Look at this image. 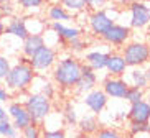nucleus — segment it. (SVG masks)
I'll use <instances>...</instances> for the list:
<instances>
[{
	"mask_svg": "<svg viewBox=\"0 0 150 138\" xmlns=\"http://www.w3.org/2000/svg\"><path fill=\"white\" fill-rule=\"evenodd\" d=\"M66 45L69 46V49L71 51H74V53H79V51H83V49L86 48V43L81 40V36L79 38H74V40H71V41H68Z\"/></svg>",
	"mask_w": 150,
	"mask_h": 138,
	"instance_id": "33",
	"label": "nucleus"
},
{
	"mask_svg": "<svg viewBox=\"0 0 150 138\" xmlns=\"http://www.w3.org/2000/svg\"><path fill=\"white\" fill-rule=\"evenodd\" d=\"M7 2H12V0H0V4H7Z\"/></svg>",
	"mask_w": 150,
	"mask_h": 138,
	"instance_id": "40",
	"label": "nucleus"
},
{
	"mask_svg": "<svg viewBox=\"0 0 150 138\" xmlns=\"http://www.w3.org/2000/svg\"><path fill=\"white\" fill-rule=\"evenodd\" d=\"M122 58L127 67H142L150 62V48L145 41H130L122 48Z\"/></svg>",
	"mask_w": 150,
	"mask_h": 138,
	"instance_id": "4",
	"label": "nucleus"
},
{
	"mask_svg": "<svg viewBox=\"0 0 150 138\" xmlns=\"http://www.w3.org/2000/svg\"><path fill=\"white\" fill-rule=\"evenodd\" d=\"M50 30L58 36V40H63L64 43H68V41H71V40H74V38H79L81 36L79 28L68 27V25H64V23H58V22L50 23Z\"/></svg>",
	"mask_w": 150,
	"mask_h": 138,
	"instance_id": "17",
	"label": "nucleus"
},
{
	"mask_svg": "<svg viewBox=\"0 0 150 138\" xmlns=\"http://www.w3.org/2000/svg\"><path fill=\"white\" fill-rule=\"evenodd\" d=\"M7 113H8V120L12 122V125H13L18 132H22L23 128H27L28 125L33 123V120H31L30 113L27 112L25 105L20 104L18 100L10 102L8 109H7Z\"/></svg>",
	"mask_w": 150,
	"mask_h": 138,
	"instance_id": "7",
	"label": "nucleus"
},
{
	"mask_svg": "<svg viewBox=\"0 0 150 138\" xmlns=\"http://www.w3.org/2000/svg\"><path fill=\"white\" fill-rule=\"evenodd\" d=\"M78 128L84 137H94L97 133V130L101 128V123L97 120V115L91 113V115H83L81 118H78Z\"/></svg>",
	"mask_w": 150,
	"mask_h": 138,
	"instance_id": "19",
	"label": "nucleus"
},
{
	"mask_svg": "<svg viewBox=\"0 0 150 138\" xmlns=\"http://www.w3.org/2000/svg\"><path fill=\"white\" fill-rule=\"evenodd\" d=\"M4 35L15 36L17 40L23 41L28 35H30V31H28V28H27V20L23 17H17V15H15V17L8 22V25H5Z\"/></svg>",
	"mask_w": 150,
	"mask_h": 138,
	"instance_id": "15",
	"label": "nucleus"
},
{
	"mask_svg": "<svg viewBox=\"0 0 150 138\" xmlns=\"http://www.w3.org/2000/svg\"><path fill=\"white\" fill-rule=\"evenodd\" d=\"M0 137L4 138H18L20 132L15 128L10 120H0Z\"/></svg>",
	"mask_w": 150,
	"mask_h": 138,
	"instance_id": "24",
	"label": "nucleus"
},
{
	"mask_svg": "<svg viewBox=\"0 0 150 138\" xmlns=\"http://www.w3.org/2000/svg\"><path fill=\"white\" fill-rule=\"evenodd\" d=\"M127 118L134 123H150V104L147 100L130 104L127 110Z\"/></svg>",
	"mask_w": 150,
	"mask_h": 138,
	"instance_id": "13",
	"label": "nucleus"
},
{
	"mask_svg": "<svg viewBox=\"0 0 150 138\" xmlns=\"http://www.w3.org/2000/svg\"><path fill=\"white\" fill-rule=\"evenodd\" d=\"M20 137L22 138H43V130H41L40 123H31L20 132Z\"/></svg>",
	"mask_w": 150,
	"mask_h": 138,
	"instance_id": "26",
	"label": "nucleus"
},
{
	"mask_svg": "<svg viewBox=\"0 0 150 138\" xmlns=\"http://www.w3.org/2000/svg\"><path fill=\"white\" fill-rule=\"evenodd\" d=\"M5 33V22H4V17L0 15V36Z\"/></svg>",
	"mask_w": 150,
	"mask_h": 138,
	"instance_id": "37",
	"label": "nucleus"
},
{
	"mask_svg": "<svg viewBox=\"0 0 150 138\" xmlns=\"http://www.w3.org/2000/svg\"><path fill=\"white\" fill-rule=\"evenodd\" d=\"M59 5L64 7L71 15L81 13L86 10V0H59Z\"/></svg>",
	"mask_w": 150,
	"mask_h": 138,
	"instance_id": "22",
	"label": "nucleus"
},
{
	"mask_svg": "<svg viewBox=\"0 0 150 138\" xmlns=\"http://www.w3.org/2000/svg\"><path fill=\"white\" fill-rule=\"evenodd\" d=\"M10 67H12V64H10V59L7 58V56H4V54H0V82H4L5 77H7V74H8Z\"/></svg>",
	"mask_w": 150,
	"mask_h": 138,
	"instance_id": "30",
	"label": "nucleus"
},
{
	"mask_svg": "<svg viewBox=\"0 0 150 138\" xmlns=\"http://www.w3.org/2000/svg\"><path fill=\"white\" fill-rule=\"evenodd\" d=\"M109 0H86V8H89L91 12H96V10H102L107 5Z\"/></svg>",
	"mask_w": 150,
	"mask_h": 138,
	"instance_id": "32",
	"label": "nucleus"
},
{
	"mask_svg": "<svg viewBox=\"0 0 150 138\" xmlns=\"http://www.w3.org/2000/svg\"><path fill=\"white\" fill-rule=\"evenodd\" d=\"M106 71L109 72V76L124 77V74L129 71V67L125 64V61H124L122 54L120 53H110L109 54V59H107V64H106Z\"/></svg>",
	"mask_w": 150,
	"mask_h": 138,
	"instance_id": "16",
	"label": "nucleus"
},
{
	"mask_svg": "<svg viewBox=\"0 0 150 138\" xmlns=\"http://www.w3.org/2000/svg\"><path fill=\"white\" fill-rule=\"evenodd\" d=\"M109 54L110 53H104V51H89L86 53V64H88L93 71H102V69H106V64H107V59H109Z\"/></svg>",
	"mask_w": 150,
	"mask_h": 138,
	"instance_id": "20",
	"label": "nucleus"
},
{
	"mask_svg": "<svg viewBox=\"0 0 150 138\" xmlns=\"http://www.w3.org/2000/svg\"><path fill=\"white\" fill-rule=\"evenodd\" d=\"M83 138H94V137H83Z\"/></svg>",
	"mask_w": 150,
	"mask_h": 138,
	"instance_id": "41",
	"label": "nucleus"
},
{
	"mask_svg": "<svg viewBox=\"0 0 150 138\" xmlns=\"http://www.w3.org/2000/svg\"><path fill=\"white\" fill-rule=\"evenodd\" d=\"M114 23H115L114 18L110 17L104 8L96 10V12H91V15H89V28H91V31H93V35L101 36V38Z\"/></svg>",
	"mask_w": 150,
	"mask_h": 138,
	"instance_id": "8",
	"label": "nucleus"
},
{
	"mask_svg": "<svg viewBox=\"0 0 150 138\" xmlns=\"http://www.w3.org/2000/svg\"><path fill=\"white\" fill-rule=\"evenodd\" d=\"M63 118H64V122L69 127H74L78 123V113H76V109L73 102H66V105L63 109Z\"/></svg>",
	"mask_w": 150,
	"mask_h": 138,
	"instance_id": "23",
	"label": "nucleus"
},
{
	"mask_svg": "<svg viewBox=\"0 0 150 138\" xmlns=\"http://www.w3.org/2000/svg\"><path fill=\"white\" fill-rule=\"evenodd\" d=\"M130 10V22L129 28H135V30H144L150 27V5L142 0H135L129 7Z\"/></svg>",
	"mask_w": 150,
	"mask_h": 138,
	"instance_id": "6",
	"label": "nucleus"
},
{
	"mask_svg": "<svg viewBox=\"0 0 150 138\" xmlns=\"http://www.w3.org/2000/svg\"><path fill=\"white\" fill-rule=\"evenodd\" d=\"M35 77H36V72L28 64V58L22 56L17 64L10 67L4 84L10 92H27V90H30L31 82H33Z\"/></svg>",
	"mask_w": 150,
	"mask_h": 138,
	"instance_id": "2",
	"label": "nucleus"
},
{
	"mask_svg": "<svg viewBox=\"0 0 150 138\" xmlns=\"http://www.w3.org/2000/svg\"><path fill=\"white\" fill-rule=\"evenodd\" d=\"M45 43V35L43 33H30V35L22 41V56L31 58L36 51H40Z\"/></svg>",
	"mask_w": 150,
	"mask_h": 138,
	"instance_id": "14",
	"label": "nucleus"
},
{
	"mask_svg": "<svg viewBox=\"0 0 150 138\" xmlns=\"http://www.w3.org/2000/svg\"><path fill=\"white\" fill-rule=\"evenodd\" d=\"M10 99H12V94H10V90L7 89L5 85H0V104L8 102Z\"/></svg>",
	"mask_w": 150,
	"mask_h": 138,
	"instance_id": "35",
	"label": "nucleus"
},
{
	"mask_svg": "<svg viewBox=\"0 0 150 138\" xmlns=\"http://www.w3.org/2000/svg\"><path fill=\"white\" fill-rule=\"evenodd\" d=\"M145 74H147V79H149V87H150V62L149 64H145Z\"/></svg>",
	"mask_w": 150,
	"mask_h": 138,
	"instance_id": "38",
	"label": "nucleus"
},
{
	"mask_svg": "<svg viewBox=\"0 0 150 138\" xmlns=\"http://www.w3.org/2000/svg\"><path fill=\"white\" fill-rule=\"evenodd\" d=\"M130 28L125 27V25H119V23H114L109 30L102 35V40L106 41L107 45L110 46H122L125 45L130 38Z\"/></svg>",
	"mask_w": 150,
	"mask_h": 138,
	"instance_id": "10",
	"label": "nucleus"
},
{
	"mask_svg": "<svg viewBox=\"0 0 150 138\" xmlns=\"http://www.w3.org/2000/svg\"><path fill=\"white\" fill-rule=\"evenodd\" d=\"M45 5V0H17V7H20L25 12L30 10H38Z\"/></svg>",
	"mask_w": 150,
	"mask_h": 138,
	"instance_id": "28",
	"label": "nucleus"
},
{
	"mask_svg": "<svg viewBox=\"0 0 150 138\" xmlns=\"http://www.w3.org/2000/svg\"><path fill=\"white\" fill-rule=\"evenodd\" d=\"M81 66H83L81 61L73 56H64L58 59L54 67L51 69L54 84L63 90H73L81 76Z\"/></svg>",
	"mask_w": 150,
	"mask_h": 138,
	"instance_id": "1",
	"label": "nucleus"
},
{
	"mask_svg": "<svg viewBox=\"0 0 150 138\" xmlns=\"http://www.w3.org/2000/svg\"><path fill=\"white\" fill-rule=\"evenodd\" d=\"M73 15L68 12L64 7H61L59 4H53L51 7L48 8V18H50V23L58 22V23H64V22H69Z\"/></svg>",
	"mask_w": 150,
	"mask_h": 138,
	"instance_id": "21",
	"label": "nucleus"
},
{
	"mask_svg": "<svg viewBox=\"0 0 150 138\" xmlns=\"http://www.w3.org/2000/svg\"><path fill=\"white\" fill-rule=\"evenodd\" d=\"M94 138H125V135L122 132H119L117 128L112 127H102L97 130V133L94 135Z\"/></svg>",
	"mask_w": 150,
	"mask_h": 138,
	"instance_id": "27",
	"label": "nucleus"
},
{
	"mask_svg": "<svg viewBox=\"0 0 150 138\" xmlns=\"http://www.w3.org/2000/svg\"><path fill=\"white\" fill-rule=\"evenodd\" d=\"M23 105L30 113L33 123H43L51 115V110H53L51 99H48L40 92H30L27 95V100L23 102Z\"/></svg>",
	"mask_w": 150,
	"mask_h": 138,
	"instance_id": "3",
	"label": "nucleus"
},
{
	"mask_svg": "<svg viewBox=\"0 0 150 138\" xmlns=\"http://www.w3.org/2000/svg\"><path fill=\"white\" fill-rule=\"evenodd\" d=\"M144 97H145V90L139 89V87H132V85H129L127 92L124 95V99H125L129 104H135V102H139V100H144Z\"/></svg>",
	"mask_w": 150,
	"mask_h": 138,
	"instance_id": "25",
	"label": "nucleus"
},
{
	"mask_svg": "<svg viewBox=\"0 0 150 138\" xmlns=\"http://www.w3.org/2000/svg\"><path fill=\"white\" fill-rule=\"evenodd\" d=\"M0 120H8V113H7V109L0 104Z\"/></svg>",
	"mask_w": 150,
	"mask_h": 138,
	"instance_id": "36",
	"label": "nucleus"
},
{
	"mask_svg": "<svg viewBox=\"0 0 150 138\" xmlns=\"http://www.w3.org/2000/svg\"><path fill=\"white\" fill-rule=\"evenodd\" d=\"M124 76H125L124 81H125L129 85L139 87V89H142V90L149 89V79H147L145 69H142V67H132V69L127 71Z\"/></svg>",
	"mask_w": 150,
	"mask_h": 138,
	"instance_id": "18",
	"label": "nucleus"
},
{
	"mask_svg": "<svg viewBox=\"0 0 150 138\" xmlns=\"http://www.w3.org/2000/svg\"><path fill=\"white\" fill-rule=\"evenodd\" d=\"M149 48H150V41H149Z\"/></svg>",
	"mask_w": 150,
	"mask_h": 138,
	"instance_id": "42",
	"label": "nucleus"
},
{
	"mask_svg": "<svg viewBox=\"0 0 150 138\" xmlns=\"http://www.w3.org/2000/svg\"><path fill=\"white\" fill-rule=\"evenodd\" d=\"M58 61V53L53 46L45 45L40 51H36L31 58H28V64L36 74H45L46 71H51Z\"/></svg>",
	"mask_w": 150,
	"mask_h": 138,
	"instance_id": "5",
	"label": "nucleus"
},
{
	"mask_svg": "<svg viewBox=\"0 0 150 138\" xmlns=\"http://www.w3.org/2000/svg\"><path fill=\"white\" fill-rule=\"evenodd\" d=\"M43 138H66V133L63 128H56V130H45L43 132Z\"/></svg>",
	"mask_w": 150,
	"mask_h": 138,
	"instance_id": "34",
	"label": "nucleus"
},
{
	"mask_svg": "<svg viewBox=\"0 0 150 138\" xmlns=\"http://www.w3.org/2000/svg\"><path fill=\"white\" fill-rule=\"evenodd\" d=\"M97 85V72L93 71L88 64H83L81 66V76L78 79V84H76L74 90L76 94H88L89 90L96 89Z\"/></svg>",
	"mask_w": 150,
	"mask_h": 138,
	"instance_id": "12",
	"label": "nucleus"
},
{
	"mask_svg": "<svg viewBox=\"0 0 150 138\" xmlns=\"http://www.w3.org/2000/svg\"><path fill=\"white\" fill-rule=\"evenodd\" d=\"M17 5L13 2H7V4H0V15L5 18H13L15 13H17Z\"/></svg>",
	"mask_w": 150,
	"mask_h": 138,
	"instance_id": "29",
	"label": "nucleus"
},
{
	"mask_svg": "<svg viewBox=\"0 0 150 138\" xmlns=\"http://www.w3.org/2000/svg\"><path fill=\"white\" fill-rule=\"evenodd\" d=\"M127 89H129V84L124 81V77L109 76L102 82V92L109 99H124Z\"/></svg>",
	"mask_w": 150,
	"mask_h": 138,
	"instance_id": "11",
	"label": "nucleus"
},
{
	"mask_svg": "<svg viewBox=\"0 0 150 138\" xmlns=\"http://www.w3.org/2000/svg\"><path fill=\"white\" fill-rule=\"evenodd\" d=\"M144 100H147V102L150 104V87H149V89H145V97H144Z\"/></svg>",
	"mask_w": 150,
	"mask_h": 138,
	"instance_id": "39",
	"label": "nucleus"
},
{
	"mask_svg": "<svg viewBox=\"0 0 150 138\" xmlns=\"http://www.w3.org/2000/svg\"><path fill=\"white\" fill-rule=\"evenodd\" d=\"M36 92H40V94H43V95H46L48 99H53L54 94H56V85H54L53 82H50V81H43L41 89L36 90Z\"/></svg>",
	"mask_w": 150,
	"mask_h": 138,
	"instance_id": "31",
	"label": "nucleus"
},
{
	"mask_svg": "<svg viewBox=\"0 0 150 138\" xmlns=\"http://www.w3.org/2000/svg\"><path fill=\"white\" fill-rule=\"evenodd\" d=\"M149 2H150V0H149Z\"/></svg>",
	"mask_w": 150,
	"mask_h": 138,
	"instance_id": "43",
	"label": "nucleus"
},
{
	"mask_svg": "<svg viewBox=\"0 0 150 138\" xmlns=\"http://www.w3.org/2000/svg\"><path fill=\"white\" fill-rule=\"evenodd\" d=\"M83 102H84V105L89 109L91 113H94V115H101L102 112L106 110L107 104H109V97L102 92V89H97L96 87V89L89 90L88 94H84Z\"/></svg>",
	"mask_w": 150,
	"mask_h": 138,
	"instance_id": "9",
	"label": "nucleus"
}]
</instances>
